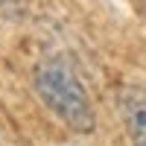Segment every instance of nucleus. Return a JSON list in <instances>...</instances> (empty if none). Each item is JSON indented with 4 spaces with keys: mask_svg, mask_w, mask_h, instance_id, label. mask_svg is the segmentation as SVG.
Wrapping results in <instances>:
<instances>
[{
    "mask_svg": "<svg viewBox=\"0 0 146 146\" xmlns=\"http://www.w3.org/2000/svg\"><path fill=\"white\" fill-rule=\"evenodd\" d=\"M32 85L41 102L50 108V114L58 117L67 129L79 131V135H91L96 129V111L91 94L64 58L58 56L41 58L32 70Z\"/></svg>",
    "mask_w": 146,
    "mask_h": 146,
    "instance_id": "obj_1",
    "label": "nucleus"
},
{
    "mask_svg": "<svg viewBox=\"0 0 146 146\" xmlns=\"http://www.w3.org/2000/svg\"><path fill=\"white\" fill-rule=\"evenodd\" d=\"M117 108L131 146H146V88L123 85L117 94Z\"/></svg>",
    "mask_w": 146,
    "mask_h": 146,
    "instance_id": "obj_2",
    "label": "nucleus"
},
{
    "mask_svg": "<svg viewBox=\"0 0 146 146\" xmlns=\"http://www.w3.org/2000/svg\"><path fill=\"white\" fill-rule=\"evenodd\" d=\"M143 15H146V0H143Z\"/></svg>",
    "mask_w": 146,
    "mask_h": 146,
    "instance_id": "obj_3",
    "label": "nucleus"
}]
</instances>
